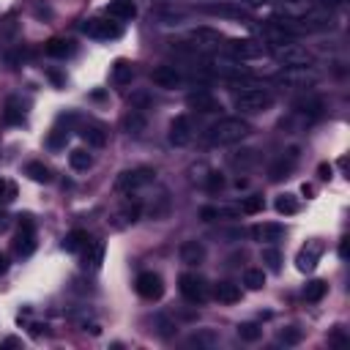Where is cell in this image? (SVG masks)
<instances>
[{"mask_svg": "<svg viewBox=\"0 0 350 350\" xmlns=\"http://www.w3.org/2000/svg\"><path fill=\"white\" fill-rule=\"evenodd\" d=\"M82 246H88V232L85 230H71L63 241V249L66 252H79Z\"/></svg>", "mask_w": 350, "mask_h": 350, "instance_id": "d6a6232c", "label": "cell"}, {"mask_svg": "<svg viewBox=\"0 0 350 350\" xmlns=\"http://www.w3.org/2000/svg\"><path fill=\"white\" fill-rule=\"evenodd\" d=\"M14 252L16 257H30L36 252V224L30 216H22L19 221V232L14 235Z\"/></svg>", "mask_w": 350, "mask_h": 350, "instance_id": "52a82bcc", "label": "cell"}, {"mask_svg": "<svg viewBox=\"0 0 350 350\" xmlns=\"http://www.w3.org/2000/svg\"><path fill=\"white\" fill-rule=\"evenodd\" d=\"M243 284H246L249 290L265 287V271H262V268H246V271H243Z\"/></svg>", "mask_w": 350, "mask_h": 350, "instance_id": "836d02e7", "label": "cell"}, {"mask_svg": "<svg viewBox=\"0 0 350 350\" xmlns=\"http://www.w3.org/2000/svg\"><path fill=\"white\" fill-rule=\"evenodd\" d=\"M279 342H282V345H298V342H301V328L290 325V328L279 331Z\"/></svg>", "mask_w": 350, "mask_h": 350, "instance_id": "b9f144b4", "label": "cell"}, {"mask_svg": "<svg viewBox=\"0 0 350 350\" xmlns=\"http://www.w3.org/2000/svg\"><path fill=\"white\" fill-rule=\"evenodd\" d=\"M189 41L197 49H216V46H221L224 36L213 27H194V30H189Z\"/></svg>", "mask_w": 350, "mask_h": 350, "instance_id": "8fae6325", "label": "cell"}, {"mask_svg": "<svg viewBox=\"0 0 350 350\" xmlns=\"http://www.w3.org/2000/svg\"><path fill=\"white\" fill-rule=\"evenodd\" d=\"M131 79H134V63L126 57H118L112 63V85L123 88V85H131Z\"/></svg>", "mask_w": 350, "mask_h": 350, "instance_id": "44dd1931", "label": "cell"}, {"mask_svg": "<svg viewBox=\"0 0 350 350\" xmlns=\"http://www.w3.org/2000/svg\"><path fill=\"white\" fill-rule=\"evenodd\" d=\"M320 115H323V98L320 96H309V98H301L295 104V118L304 120V123H312Z\"/></svg>", "mask_w": 350, "mask_h": 350, "instance_id": "9a60e30c", "label": "cell"}, {"mask_svg": "<svg viewBox=\"0 0 350 350\" xmlns=\"http://www.w3.org/2000/svg\"><path fill=\"white\" fill-rule=\"evenodd\" d=\"M252 134V123L243 118H219L216 123L208 126L205 139L208 145H235Z\"/></svg>", "mask_w": 350, "mask_h": 350, "instance_id": "6da1fadb", "label": "cell"}, {"mask_svg": "<svg viewBox=\"0 0 350 350\" xmlns=\"http://www.w3.org/2000/svg\"><path fill=\"white\" fill-rule=\"evenodd\" d=\"M273 57L282 63V66H312V55L306 46L295 44L293 38L290 41H279L273 44Z\"/></svg>", "mask_w": 350, "mask_h": 350, "instance_id": "5b68a950", "label": "cell"}, {"mask_svg": "<svg viewBox=\"0 0 350 350\" xmlns=\"http://www.w3.org/2000/svg\"><path fill=\"white\" fill-rule=\"evenodd\" d=\"M145 129H148V118L142 115V109H134V107H131V109L123 115V131L139 137Z\"/></svg>", "mask_w": 350, "mask_h": 350, "instance_id": "603a6c76", "label": "cell"}, {"mask_svg": "<svg viewBox=\"0 0 350 350\" xmlns=\"http://www.w3.org/2000/svg\"><path fill=\"white\" fill-rule=\"evenodd\" d=\"M317 79H320V74H317L312 66H284V68L273 77L276 85L290 88V90H306V88H312Z\"/></svg>", "mask_w": 350, "mask_h": 350, "instance_id": "7a4b0ae2", "label": "cell"}, {"mask_svg": "<svg viewBox=\"0 0 350 350\" xmlns=\"http://www.w3.org/2000/svg\"><path fill=\"white\" fill-rule=\"evenodd\" d=\"M139 213H142V205L134 202V205H126V208L120 211V219H123V224H134V221L139 219Z\"/></svg>", "mask_w": 350, "mask_h": 350, "instance_id": "60d3db41", "label": "cell"}, {"mask_svg": "<svg viewBox=\"0 0 350 350\" xmlns=\"http://www.w3.org/2000/svg\"><path fill=\"white\" fill-rule=\"evenodd\" d=\"M44 52L49 57H68L74 52V41H68V38H49L46 46H44Z\"/></svg>", "mask_w": 350, "mask_h": 350, "instance_id": "484cf974", "label": "cell"}, {"mask_svg": "<svg viewBox=\"0 0 350 350\" xmlns=\"http://www.w3.org/2000/svg\"><path fill=\"white\" fill-rule=\"evenodd\" d=\"M227 49H230V55L238 57V60H257V57L265 55V44H260V41H254V38H232V41L227 44Z\"/></svg>", "mask_w": 350, "mask_h": 350, "instance_id": "9c48e42d", "label": "cell"}, {"mask_svg": "<svg viewBox=\"0 0 350 350\" xmlns=\"http://www.w3.org/2000/svg\"><path fill=\"white\" fill-rule=\"evenodd\" d=\"M79 137H82L88 145H93V148H101V145L107 142V131H104L101 126H96V123H88V126H82Z\"/></svg>", "mask_w": 350, "mask_h": 350, "instance_id": "83f0119b", "label": "cell"}, {"mask_svg": "<svg viewBox=\"0 0 350 350\" xmlns=\"http://www.w3.org/2000/svg\"><path fill=\"white\" fill-rule=\"evenodd\" d=\"M16 345H19V339H14V336H8V339L0 342V347H16Z\"/></svg>", "mask_w": 350, "mask_h": 350, "instance_id": "681fc988", "label": "cell"}, {"mask_svg": "<svg viewBox=\"0 0 350 350\" xmlns=\"http://www.w3.org/2000/svg\"><path fill=\"white\" fill-rule=\"evenodd\" d=\"M339 254H342V257H347V238L342 241V246H339Z\"/></svg>", "mask_w": 350, "mask_h": 350, "instance_id": "f5cc1de1", "label": "cell"}, {"mask_svg": "<svg viewBox=\"0 0 350 350\" xmlns=\"http://www.w3.org/2000/svg\"><path fill=\"white\" fill-rule=\"evenodd\" d=\"M213 342H216V334L213 331H202V334H194L189 339V345H197V347H211Z\"/></svg>", "mask_w": 350, "mask_h": 350, "instance_id": "7bdbcfd3", "label": "cell"}, {"mask_svg": "<svg viewBox=\"0 0 350 350\" xmlns=\"http://www.w3.org/2000/svg\"><path fill=\"white\" fill-rule=\"evenodd\" d=\"M312 8L309 0H279V11L287 16V19H298L301 14H306Z\"/></svg>", "mask_w": 350, "mask_h": 350, "instance_id": "4316f807", "label": "cell"}, {"mask_svg": "<svg viewBox=\"0 0 350 350\" xmlns=\"http://www.w3.org/2000/svg\"><path fill=\"white\" fill-rule=\"evenodd\" d=\"M5 271H8V257L0 254V273H5Z\"/></svg>", "mask_w": 350, "mask_h": 350, "instance_id": "f907efd6", "label": "cell"}, {"mask_svg": "<svg viewBox=\"0 0 350 350\" xmlns=\"http://www.w3.org/2000/svg\"><path fill=\"white\" fill-rule=\"evenodd\" d=\"M243 8H262V5H271L273 0H238Z\"/></svg>", "mask_w": 350, "mask_h": 350, "instance_id": "f6af8a7d", "label": "cell"}, {"mask_svg": "<svg viewBox=\"0 0 350 350\" xmlns=\"http://www.w3.org/2000/svg\"><path fill=\"white\" fill-rule=\"evenodd\" d=\"M63 142H66V131H55V134L49 137V145H52V148H60Z\"/></svg>", "mask_w": 350, "mask_h": 350, "instance_id": "bcb514c9", "label": "cell"}, {"mask_svg": "<svg viewBox=\"0 0 350 350\" xmlns=\"http://www.w3.org/2000/svg\"><path fill=\"white\" fill-rule=\"evenodd\" d=\"M137 293L145 298V301H159L161 295H164V282H161V276L159 273H153V271H142L139 276H137Z\"/></svg>", "mask_w": 350, "mask_h": 350, "instance_id": "30bf717a", "label": "cell"}, {"mask_svg": "<svg viewBox=\"0 0 350 350\" xmlns=\"http://www.w3.org/2000/svg\"><path fill=\"white\" fill-rule=\"evenodd\" d=\"M178 287H180V295L189 301V304H202L208 298V284L202 276L197 273H183L178 279Z\"/></svg>", "mask_w": 350, "mask_h": 350, "instance_id": "ba28073f", "label": "cell"}, {"mask_svg": "<svg viewBox=\"0 0 350 350\" xmlns=\"http://www.w3.org/2000/svg\"><path fill=\"white\" fill-rule=\"evenodd\" d=\"M150 79H153V85L156 88H164V90H172V88H178L180 85V71L175 68V66H159V68H153L150 71Z\"/></svg>", "mask_w": 350, "mask_h": 350, "instance_id": "5bb4252c", "label": "cell"}, {"mask_svg": "<svg viewBox=\"0 0 350 350\" xmlns=\"http://www.w3.org/2000/svg\"><path fill=\"white\" fill-rule=\"evenodd\" d=\"M320 252H323V246H320V243H309V246H304V249L298 252V257H295L298 271H301V273L314 271V265H317V260H320Z\"/></svg>", "mask_w": 350, "mask_h": 350, "instance_id": "ffe728a7", "label": "cell"}, {"mask_svg": "<svg viewBox=\"0 0 350 350\" xmlns=\"http://www.w3.org/2000/svg\"><path fill=\"white\" fill-rule=\"evenodd\" d=\"M186 104H189L191 109H197V112H219V109H221L219 98L211 96L208 90H197V93H191V96L186 98Z\"/></svg>", "mask_w": 350, "mask_h": 350, "instance_id": "ac0fdd59", "label": "cell"}, {"mask_svg": "<svg viewBox=\"0 0 350 350\" xmlns=\"http://www.w3.org/2000/svg\"><path fill=\"white\" fill-rule=\"evenodd\" d=\"M178 254H180V262L200 265L205 260V246H202V241H183L180 249H178Z\"/></svg>", "mask_w": 350, "mask_h": 350, "instance_id": "d6986e66", "label": "cell"}, {"mask_svg": "<svg viewBox=\"0 0 350 350\" xmlns=\"http://www.w3.org/2000/svg\"><path fill=\"white\" fill-rule=\"evenodd\" d=\"M273 104V93L265 88H243L235 93V107L241 112H265Z\"/></svg>", "mask_w": 350, "mask_h": 350, "instance_id": "3957f363", "label": "cell"}, {"mask_svg": "<svg viewBox=\"0 0 350 350\" xmlns=\"http://www.w3.org/2000/svg\"><path fill=\"white\" fill-rule=\"evenodd\" d=\"M14 197H16V183L0 178V202H14Z\"/></svg>", "mask_w": 350, "mask_h": 350, "instance_id": "ab89813d", "label": "cell"}, {"mask_svg": "<svg viewBox=\"0 0 350 350\" xmlns=\"http://www.w3.org/2000/svg\"><path fill=\"white\" fill-rule=\"evenodd\" d=\"M221 186H224V178H221L219 172H211V175H208V191H219Z\"/></svg>", "mask_w": 350, "mask_h": 350, "instance_id": "ee69618b", "label": "cell"}, {"mask_svg": "<svg viewBox=\"0 0 350 350\" xmlns=\"http://www.w3.org/2000/svg\"><path fill=\"white\" fill-rule=\"evenodd\" d=\"M205 11L211 16H224V19H241V22H249V11L241 5V3H208Z\"/></svg>", "mask_w": 350, "mask_h": 350, "instance_id": "4fadbf2b", "label": "cell"}, {"mask_svg": "<svg viewBox=\"0 0 350 350\" xmlns=\"http://www.w3.org/2000/svg\"><path fill=\"white\" fill-rule=\"evenodd\" d=\"M213 295L219 304H235V301H241V287L232 282H219L213 287Z\"/></svg>", "mask_w": 350, "mask_h": 350, "instance_id": "d4e9b609", "label": "cell"}, {"mask_svg": "<svg viewBox=\"0 0 350 350\" xmlns=\"http://www.w3.org/2000/svg\"><path fill=\"white\" fill-rule=\"evenodd\" d=\"M68 164H71V170L85 172V170H90V164H93V156H90L88 150L77 148V150H71V153H68Z\"/></svg>", "mask_w": 350, "mask_h": 350, "instance_id": "1f68e13d", "label": "cell"}, {"mask_svg": "<svg viewBox=\"0 0 350 350\" xmlns=\"http://www.w3.org/2000/svg\"><path fill=\"white\" fill-rule=\"evenodd\" d=\"M282 235H284V227L279 221H262V224L252 227V238L260 243H276V241H282Z\"/></svg>", "mask_w": 350, "mask_h": 350, "instance_id": "2e32d148", "label": "cell"}, {"mask_svg": "<svg viewBox=\"0 0 350 350\" xmlns=\"http://www.w3.org/2000/svg\"><path fill=\"white\" fill-rule=\"evenodd\" d=\"M101 262H104V243H101V241L88 243V252H85V265H88L90 271H96V268H101Z\"/></svg>", "mask_w": 350, "mask_h": 350, "instance_id": "4dcf8cb0", "label": "cell"}, {"mask_svg": "<svg viewBox=\"0 0 350 350\" xmlns=\"http://www.w3.org/2000/svg\"><path fill=\"white\" fill-rule=\"evenodd\" d=\"M156 172L150 167H131V170H123L118 178H115V189L123 191V194H131L137 189H145L148 183H153Z\"/></svg>", "mask_w": 350, "mask_h": 350, "instance_id": "277c9868", "label": "cell"}, {"mask_svg": "<svg viewBox=\"0 0 350 350\" xmlns=\"http://www.w3.org/2000/svg\"><path fill=\"white\" fill-rule=\"evenodd\" d=\"M79 30L93 41H115L123 36V27L118 22H109V19H85L79 25Z\"/></svg>", "mask_w": 350, "mask_h": 350, "instance_id": "8992f818", "label": "cell"}, {"mask_svg": "<svg viewBox=\"0 0 350 350\" xmlns=\"http://www.w3.org/2000/svg\"><path fill=\"white\" fill-rule=\"evenodd\" d=\"M5 227H8V216H5V213H0V232H3Z\"/></svg>", "mask_w": 350, "mask_h": 350, "instance_id": "816d5d0a", "label": "cell"}, {"mask_svg": "<svg viewBox=\"0 0 350 350\" xmlns=\"http://www.w3.org/2000/svg\"><path fill=\"white\" fill-rule=\"evenodd\" d=\"M183 11H175V8H159L156 11V19H159V25H180L183 22Z\"/></svg>", "mask_w": 350, "mask_h": 350, "instance_id": "d590c367", "label": "cell"}, {"mask_svg": "<svg viewBox=\"0 0 350 350\" xmlns=\"http://www.w3.org/2000/svg\"><path fill=\"white\" fill-rule=\"evenodd\" d=\"M167 137H170V142L175 148L189 145L191 142V120H189V115H175L172 123H170V134Z\"/></svg>", "mask_w": 350, "mask_h": 350, "instance_id": "7c38bea8", "label": "cell"}, {"mask_svg": "<svg viewBox=\"0 0 350 350\" xmlns=\"http://www.w3.org/2000/svg\"><path fill=\"white\" fill-rule=\"evenodd\" d=\"M320 178H323V180L331 178V164H320Z\"/></svg>", "mask_w": 350, "mask_h": 350, "instance_id": "c3c4849f", "label": "cell"}, {"mask_svg": "<svg viewBox=\"0 0 350 350\" xmlns=\"http://www.w3.org/2000/svg\"><path fill=\"white\" fill-rule=\"evenodd\" d=\"M273 208H276L282 216H293V213H298L301 202H298V197H295V194H279V197H276V202H273Z\"/></svg>", "mask_w": 350, "mask_h": 350, "instance_id": "f546056e", "label": "cell"}, {"mask_svg": "<svg viewBox=\"0 0 350 350\" xmlns=\"http://www.w3.org/2000/svg\"><path fill=\"white\" fill-rule=\"evenodd\" d=\"M3 120H5L8 126H19V123L25 120V104H22V98H16V96H8V98H5Z\"/></svg>", "mask_w": 350, "mask_h": 350, "instance_id": "7402d4cb", "label": "cell"}, {"mask_svg": "<svg viewBox=\"0 0 350 350\" xmlns=\"http://www.w3.org/2000/svg\"><path fill=\"white\" fill-rule=\"evenodd\" d=\"M262 205H265V200L260 197V194H249V197H243L241 200V213H260L262 211Z\"/></svg>", "mask_w": 350, "mask_h": 350, "instance_id": "8d00e7d4", "label": "cell"}, {"mask_svg": "<svg viewBox=\"0 0 350 350\" xmlns=\"http://www.w3.org/2000/svg\"><path fill=\"white\" fill-rule=\"evenodd\" d=\"M260 257H262V262H265V268H268V271H279V268H282V254H279V249L265 246Z\"/></svg>", "mask_w": 350, "mask_h": 350, "instance_id": "74e56055", "label": "cell"}, {"mask_svg": "<svg viewBox=\"0 0 350 350\" xmlns=\"http://www.w3.org/2000/svg\"><path fill=\"white\" fill-rule=\"evenodd\" d=\"M238 336H241L243 342H257V339L262 336V328L254 325V323H241V325H238Z\"/></svg>", "mask_w": 350, "mask_h": 350, "instance_id": "f35d334b", "label": "cell"}, {"mask_svg": "<svg viewBox=\"0 0 350 350\" xmlns=\"http://www.w3.org/2000/svg\"><path fill=\"white\" fill-rule=\"evenodd\" d=\"M320 8H334V5H342L345 0H314Z\"/></svg>", "mask_w": 350, "mask_h": 350, "instance_id": "7dc6e473", "label": "cell"}, {"mask_svg": "<svg viewBox=\"0 0 350 350\" xmlns=\"http://www.w3.org/2000/svg\"><path fill=\"white\" fill-rule=\"evenodd\" d=\"M325 293H328V284H325L323 279H312V282L304 287V298H306V301H312V304H314V301H320Z\"/></svg>", "mask_w": 350, "mask_h": 350, "instance_id": "e575fe53", "label": "cell"}, {"mask_svg": "<svg viewBox=\"0 0 350 350\" xmlns=\"http://www.w3.org/2000/svg\"><path fill=\"white\" fill-rule=\"evenodd\" d=\"M107 14L112 19H118V22H126V19H134L137 16V5H134V0H112L107 5Z\"/></svg>", "mask_w": 350, "mask_h": 350, "instance_id": "cb8c5ba5", "label": "cell"}, {"mask_svg": "<svg viewBox=\"0 0 350 350\" xmlns=\"http://www.w3.org/2000/svg\"><path fill=\"white\" fill-rule=\"evenodd\" d=\"M25 175H27L30 180H36V183H49V180H52L49 167L41 164V161H27V164H25Z\"/></svg>", "mask_w": 350, "mask_h": 350, "instance_id": "f1b7e54d", "label": "cell"}, {"mask_svg": "<svg viewBox=\"0 0 350 350\" xmlns=\"http://www.w3.org/2000/svg\"><path fill=\"white\" fill-rule=\"evenodd\" d=\"M295 161H298V148H290L284 156H279V159L271 164V180H284V178L293 172Z\"/></svg>", "mask_w": 350, "mask_h": 350, "instance_id": "e0dca14e", "label": "cell"}]
</instances>
